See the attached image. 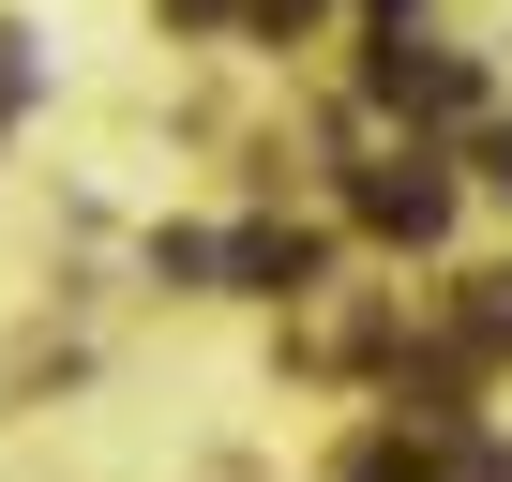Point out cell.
<instances>
[{"mask_svg": "<svg viewBox=\"0 0 512 482\" xmlns=\"http://www.w3.org/2000/svg\"><path fill=\"white\" fill-rule=\"evenodd\" d=\"M362 211H377V226H407V241H422V226H437V211H452V181H437V166H377V181H362Z\"/></svg>", "mask_w": 512, "mask_h": 482, "instance_id": "cell-1", "label": "cell"}]
</instances>
